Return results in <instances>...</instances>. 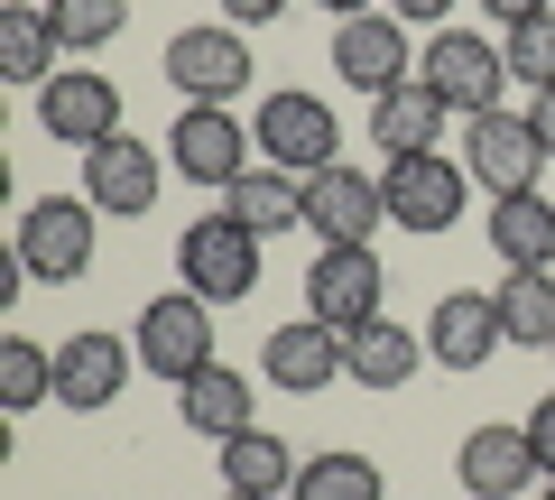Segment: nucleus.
Returning <instances> with one entry per match:
<instances>
[{
  "instance_id": "nucleus-1",
  "label": "nucleus",
  "mask_w": 555,
  "mask_h": 500,
  "mask_svg": "<svg viewBox=\"0 0 555 500\" xmlns=\"http://www.w3.org/2000/svg\"><path fill=\"white\" fill-rule=\"evenodd\" d=\"M250 140L269 149V167H287V177H324V167L343 158V120H334V102H315L306 84H287V93L259 102Z\"/></svg>"
},
{
  "instance_id": "nucleus-2",
  "label": "nucleus",
  "mask_w": 555,
  "mask_h": 500,
  "mask_svg": "<svg viewBox=\"0 0 555 500\" xmlns=\"http://www.w3.org/2000/svg\"><path fill=\"white\" fill-rule=\"evenodd\" d=\"M93 222H102L93 195H38V204L20 214V260H28V279L75 287L83 269H93Z\"/></svg>"
},
{
  "instance_id": "nucleus-3",
  "label": "nucleus",
  "mask_w": 555,
  "mask_h": 500,
  "mask_svg": "<svg viewBox=\"0 0 555 500\" xmlns=\"http://www.w3.org/2000/svg\"><path fill=\"white\" fill-rule=\"evenodd\" d=\"M177 269H185V287H195L204 306H241L259 287V232L232 222V214H204V222H185Z\"/></svg>"
},
{
  "instance_id": "nucleus-4",
  "label": "nucleus",
  "mask_w": 555,
  "mask_h": 500,
  "mask_svg": "<svg viewBox=\"0 0 555 500\" xmlns=\"http://www.w3.org/2000/svg\"><path fill=\"white\" fill-rule=\"evenodd\" d=\"M214 316H222V306H204L195 297V287H177V297H149V306H139V361H149V381H195V371H204V361H214Z\"/></svg>"
},
{
  "instance_id": "nucleus-5",
  "label": "nucleus",
  "mask_w": 555,
  "mask_h": 500,
  "mask_svg": "<svg viewBox=\"0 0 555 500\" xmlns=\"http://www.w3.org/2000/svg\"><path fill=\"white\" fill-rule=\"evenodd\" d=\"M379 195H389V222H408V232H454L473 204V167L444 149H416V158H389Z\"/></svg>"
},
{
  "instance_id": "nucleus-6",
  "label": "nucleus",
  "mask_w": 555,
  "mask_h": 500,
  "mask_svg": "<svg viewBox=\"0 0 555 500\" xmlns=\"http://www.w3.org/2000/svg\"><path fill=\"white\" fill-rule=\"evenodd\" d=\"M416 75L444 93V112H500V93H509V56H500V38H473V28H436L426 38V56H416Z\"/></svg>"
},
{
  "instance_id": "nucleus-7",
  "label": "nucleus",
  "mask_w": 555,
  "mask_h": 500,
  "mask_svg": "<svg viewBox=\"0 0 555 500\" xmlns=\"http://www.w3.org/2000/svg\"><path fill=\"white\" fill-rule=\"evenodd\" d=\"M463 167H473V185H491V195H528L537 177H546V149H537L528 112H473L463 120Z\"/></svg>"
},
{
  "instance_id": "nucleus-8",
  "label": "nucleus",
  "mask_w": 555,
  "mask_h": 500,
  "mask_svg": "<svg viewBox=\"0 0 555 500\" xmlns=\"http://www.w3.org/2000/svg\"><path fill=\"white\" fill-rule=\"evenodd\" d=\"M306 222L324 232V251H371V232L389 222V195H379L371 167H324V177H306Z\"/></svg>"
},
{
  "instance_id": "nucleus-9",
  "label": "nucleus",
  "mask_w": 555,
  "mask_h": 500,
  "mask_svg": "<svg viewBox=\"0 0 555 500\" xmlns=\"http://www.w3.org/2000/svg\"><path fill=\"white\" fill-rule=\"evenodd\" d=\"M167 84H177L185 102H232V93H250V38L241 28H177L167 38Z\"/></svg>"
},
{
  "instance_id": "nucleus-10",
  "label": "nucleus",
  "mask_w": 555,
  "mask_h": 500,
  "mask_svg": "<svg viewBox=\"0 0 555 500\" xmlns=\"http://www.w3.org/2000/svg\"><path fill=\"white\" fill-rule=\"evenodd\" d=\"M38 130L65 149H102L120 140V84L93 75V65H75V75H47L38 84Z\"/></svg>"
},
{
  "instance_id": "nucleus-11",
  "label": "nucleus",
  "mask_w": 555,
  "mask_h": 500,
  "mask_svg": "<svg viewBox=\"0 0 555 500\" xmlns=\"http://www.w3.org/2000/svg\"><path fill=\"white\" fill-rule=\"evenodd\" d=\"M334 75L352 84V93H389V84H408L416 75V47H408V20L398 10H361V20H343L334 28Z\"/></svg>"
},
{
  "instance_id": "nucleus-12",
  "label": "nucleus",
  "mask_w": 555,
  "mask_h": 500,
  "mask_svg": "<svg viewBox=\"0 0 555 500\" xmlns=\"http://www.w3.org/2000/svg\"><path fill=\"white\" fill-rule=\"evenodd\" d=\"M167 167L195 185H232L250 167V130L232 120V102H185L177 130H167Z\"/></svg>"
},
{
  "instance_id": "nucleus-13",
  "label": "nucleus",
  "mask_w": 555,
  "mask_h": 500,
  "mask_svg": "<svg viewBox=\"0 0 555 500\" xmlns=\"http://www.w3.org/2000/svg\"><path fill=\"white\" fill-rule=\"evenodd\" d=\"M379 297H389L379 251H315V269H306V316H315V324L352 334V324L379 316Z\"/></svg>"
},
{
  "instance_id": "nucleus-14",
  "label": "nucleus",
  "mask_w": 555,
  "mask_h": 500,
  "mask_svg": "<svg viewBox=\"0 0 555 500\" xmlns=\"http://www.w3.org/2000/svg\"><path fill=\"white\" fill-rule=\"evenodd\" d=\"M500 343H509V324H500V297H481V287H444L426 316V361H444V371H481Z\"/></svg>"
},
{
  "instance_id": "nucleus-15",
  "label": "nucleus",
  "mask_w": 555,
  "mask_h": 500,
  "mask_svg": "<svg viewBox=\"0 0 555 500\" xmlns=\"http://www.w3.org/2000/svg\"><path fill=\"white\" fill-rule=\"evenodd\" d=\"M158 149L149 140H102V149H83V195L102 204V214H120V222H149V204H158Z\"/></svg>"
},
{
  "instance_id": "nucleus-16",
  "label": "nucleus",
  "mask_w": 555,
  "mask_h": 500,
  "mask_svg": "<svg viewBox=\"0 0 555 500\" xmlns=\"http://www.w3.org/2000/svg\"><path fill=\"white\" fill-rule=\"evenodd\" d=\"M537 473H546V463H537L528 426H473V436H463V454H454V482H463L473 500H518Z\"/></svg>"
},
{
  "instance_id": "nucleus-17",
  "label": "nucleus",
  "mask_w": 555,
  "mask_h": 500,
  "mask_svg": "<svg viewBox=\"0 0 555 500\" xmlns=\"http://www.w3.org/2000/svg\"><path fill=\"white\" fill-rule=\"evenodd\" d=\"M130 361H139V343H120V334H65L56 343V399L65 408H112L120 399V381H130Z\"/></svg>"
},
{
  "instance_id": "nucleus-18",
  "label": "nucleus",
  "mask_w": 555,
  "mask_h": 500,
  "mask_svg": "<svg viewBox=\"0 0 555 500\" xmlns=\"http://www.w3.org/2000/svg\"><path fill=\"white\" fill-rule=\"evenodd\" d=\"M259 371H269L287 399H315V389H334L343 381V334L334 324H269V352H259Z\"/></svg>"
},
{
  "instance_id": "nucleus-19",
  "label": "nucleus",
  "mask_w": 555,
  "mask_h": 500,
  "mask_svg": "<svg viewBox=\"0 0 555 500\" xmlns=\"http://www.w3.org/2000/svg\"><path fill=\"white\" fill-rule=\"evenodd\" d=\"M371 140H379V158H416V149H436L444 140V93L426 75L389 84V93L371 102Z\"/></svg>"
},
{
  "instance_id": "nucleus-20",
  "label": "nucleus",
  "mask_w": 555,
  "mask_h": 500,
  "mask_svg": "<svg viewBox=\"0 0 555 500\" xmlns=\"http://www.w3.org/2000/svg\"><path fill=\"white\" fill-rule=\"evenodd\" d=\"M416 361H426V334H408V324H389V316H371V324L343 334V381H361V389H408Z\"/></svg>"
},
{
  "instance_id": "nucleus-21",
  "label": "nucleus",
  "mask_w": 555,
  "mask_h": 500,
  "mask_svg": "<svg viewBox=\"0 0 555 500\" xmlns=\"http://www.w3.org/2000/svg\"><path fill=\"white\" fill-rule=\"evenodd\" d=\"M491 251L500 269H555V204L537 195H491Z\"/></svg>"
},
{
  "instance_id": "nucleus-22",
  "label": "nucleus",
  "mask_w": 555,
  "mask_h": 500,
  "mask_svg": "<svg viewBox=\"0 0 555 500\" xmlns=\"http://www.w3.org/2000/svg\"><path fill=\"white\" fill-rule=\"evenodd\" d=\"M222 214L269 241V232H287V222H306V177H287V167H241V177L222 185Z\"/></svg>"
},
{
  "instance_id": "nucleus-23",
  "label": "nucleus",
  "mask_w": 555,
  "mask_h": 500,
  "mask_svg": "<svg viewBox=\"0 0 555 500\" xmlns=\"http://www.w3.org/2000/svg\"><path fill=\"white\" fill-rule=\"evenodd\" d=\"M177 418L195 426V436H241V426H250V381H241L232 361H204L195 381H185V399H177Z\"/></svg>"
},
{
  "instance_id": "nucleus-24",
  "label": "nucleus",
  "mask_w": 555,
  "mask_h": 500,
  "mask_svg": "<svg viewBox=\"0 0 555 500\" xmlns=\"http://www.w3.org/2000/svg\"><path fill=\"white\" fill-rule=\"evenodd\" d=\"M287 482H297V454H287L269 426H241V436H222V491L287 500Z\"/></svg>"
},
{
  "instance_id": "nucleus-25",
  "label": "nucleus",
  "mask_w": 555,
  "mask_h": 500,
  "mask_svg": "<svg viewBox=\"0 0 555 500\" xmlns=\"http://www.w3.org/2000/svg\"><path fill=\"white\" fill-rule=\"evenodd\" d=\"M56 10H28V0H20V10H0V75H10V84H28V93H38V84L47 75H56Z\"/></svg>"
},
{
  "instance_id": "nucleus-26",
  "label": "nucleus",
  "mask_w": 555,
  "mask_h": 500,
  "mask_svg": "<svg viewBox=\"0 0 555 500\" xmlns=\"http://www.w3.org/2000/svg\"><path fill=\"white\" fill-rule=\"evenodd\" d=\"M287 500H389V482H379V463H371V454L334 445V454H306V463H297Z\"/></svg>"
},
{
  "instance_id": "nucleus-27",
  "label": "nucleus",
  "mask_w": 555,
  "mask_h": 500,
  "mask_svg": "<svg viewBox=\"0 0 555 500\" xmlns=\"http://www.w3.org/2000/svg\"><path fill=\"white\" fill-rule=\"evenodd\" d=\"M491 297H500L509 343H555V269H509Z\"/></svg>"
},
{
  "instance_id": "nucleus-28",
  "label": "nucleus",
  "mask_w": 555,
  "mask_h": 500,
  "mask_svg": "<svg viewBox=\"0 0 555 500\" xmlns=\"http://www.w3.org/2000/svg\"><path fill=\"white\" fill-rule=\"evenodd\" d=\"M47 399H56V352L28 343V334H10V343H0V408L28 418V408H47Z\"/></svg>"
},
{
  "instance_id": "nucleus-29",
  "label": "nucleus",
  "mask_w": 555,
  "mask_h": 500,
  "mask_svg": "<svg viewBox=\"0 0 555 500\" xmlns=\"http://www.w3.org/2000/svg\"><path fill=\"white\" fill-rule=\"evenodd\" d=\"M500 56H509V84H528V93H555V10L518 20L509 38H500Z\"/></svg>"
},
{
  "instance_id": "nucleus-30",
  "label": "nucleus",
  "mask_w": 555,
  "mask_h": 500,
  "mask_svg": "<svg viewBox=\"0 0 555 500\" xmlns=\"http://www.w3.org/2000/svg\"><path fill=\"white\" fill-rule=\"evenodd\" d=\"M47 10H56V38L75 47V56L83 47H112L120 28H130V0H47Z\"/></svg>"
},
{
  "instance_id": "nucleus-31",
  "label": "nucleus",
  "mask_w": 555,
  "mask_h": 500,
  "mask_svg": "<svg viewBox=\"0 0 555 500\" xmlns=\"http://www.w3.org/2000/svg\"><path fill=\"white\" fill-rule=\"evenodd\" d=\"M528 445H537V463H546V473H555V389H546V399L528 408Z\"/></svg>"
},
{
  "instance_id": "nucleus-32",
  "label": "nucleus",
  "mask_w": 555,
  "mask_h": 500,
  "mask_svg": "<svg viewBox=\"0 0 555 500\" xmlns=\"http://www.w3.org/2000/svg\"><path fill=\"white\" fill-rule=\"evenodd\" d=\"M389 10H398L408 28H444V20H454V0H389Z\"/></svg>"
},
{
  "instance_id": "nucleus-33",
  "label": "nucleus",
  "mask_w": 555,
  "mask_h": 500,
  "mask_svg": "<svg viewBox=\"0 0 555 500\" xmlns=\"http://www.w3.org/2000/svg\"><path fill=\"white\" fill-rule=\"evenodd\" d=\"M528 130H537V149H546V167H555V93L528 102Z\"/></svg>"
},
{
  "instance_id": "nucleus-34",
  "label": "nucleus",
  "mask_w": 555,
  "mask_h": 500,
  "mask_svg": "<svg viewBox=\"0 0 555 500\" xmlns=\"http://www.w3.org/2000/svg\"><path fill=\"white\" fill-rule=\"evenodd\" d=\"M278 10H287V0H222V20H232V28H259V20H278Z\"/></svg>"
},
{
  "instance_id": "nucleus-35",
  "label": "nucleus",
  "mask_w": 555,
  "mask_h": 500,
  "mask_svg": "<svg viewBox=\"0 0 555 500\" xmlns=\"http://www.w3.org/2000/svg\"><path fill=\"white\" fill-rule=\"evenodd\" d=\"M491 10V28H518V20H537V10H555V0H481Z\"/></svg>"
},
{
  "instance_id": "nucleus-36",
  "label": "nucleus",
  "mask_w": 555,
  "mask_h": 500,
  "mask_svg": "<svg viewBox=\"0 0 555 500\" xmlns=\"http://www.w3.org/2000/svg\"><path fill=\"white\" fill-rule=\"evenodd\" d=\"M315 10H334V20H361V10H371V0H315Z\"/></svg>"
},
{
  "instance_id": "nucleus-37",
  "label": "nucleus",
  "mask_w": 555,
  "mask_h": 500,
  "mask_svg": "<svg viewBox=\"0 0 555 500\" xmlns=\"http://www.w3.org/2000/svg\"><path fill=\"white\" fill-rule=\"evenodd\" d=\"M222 500H259V491H222Z\"/></svg>"
},
{
  "instance_id": "nucleus-38",
  "label": "nucleus",
  "mask_w": 555,
  "mask_h": 500,
  "mask_svg": "<svg viewBox=\"0 0 555 500\" xmlns=\"http://www.w3.org/2000/svg\"><path fill=\"white\" fill-rule=\"evenodd\" d=\"M537 500H555V482H546V491H537Z\"/></svg>"
},
{
  "instance_id": "nucleus-39",
  "label": "nucleus",
  "mask_w": 555,
  "mask_h": 500,
  "mask_svg": "<svg viewBox=\"0 0 555 500\" xmlns=\"http://www.w3.org/2000/svg\"><path fill=\"white\" fill-rule=\"evenodd\" d=\"M546 352H555V343H546Z\"/></svg>"
}]
</instances>
